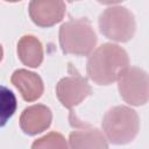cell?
I'll use <instances>...</instances> for the list:
<instances>
[{"label":"cell","mask_w":149,"mask_h":149,"mask_svg":"<svg viewBox=\"0 0 149 149\" xmlns=\"http://www.w3.org/2000/svg\"><path fill=\"white\" fill-rule=\"evenodd\" d=\"M118 90L125 102L142 106L149 101V74L140 68L130 66L119 78Z\"/></svg>","instance_id":"5"},{"label":"cell","mask_w":149,"mask_h":149,"mask_svg":"<svg viewBox=\"0 0 149 149\" xmlns=\"http://www.w3.org/2000/svg\"><path fill=\"white\" fill-rule=\"evenodd\" d=\"M7 102H8L7 94H6L5 87L2 86V88H1V120H2L1 125L2 126L6 123L7 119L14 114V112L16 109V99L15 98L9 104H7Z\"/></svg>","instance_id":"13"},{"label":"cell","mask_w":149,"mask_h":149,"mask_svg":"<svg viewBox=\"0 0 149 149\" xmlns=\"http://www.w3.org/2000/svg\"><path fill=\"white\" fill-rule=\"evenodd\" d=\"M17 56L28 68H38L43 62V47L34 35H24L17 42Z\"/></svg>","instance_id":"11"},{"label":"cell","mask_w":149,"mask_h":149,"mask_svg":"<svg viewBox=\"0 0 149 149\" xmlns=\"http://www.w3.org/2000/svg\"><path fill=\"white\" fill-rule=\"evenodd\" d=\"M102 130L112 144L130 143L140 129L137 113L127 106H114L106 112L101 121Z\"/></svg>","instance_id":"3"},{"label":"cell","mask_w":149,"mask_h":149,"mask_svg":"<svg viewBox=\"0 0 149 149\" xmlns=\"http://www.w3.org/2000/svg\"><path fill=\"white\" fill-rule=\"evenodd\" d=\"M12 84L19 90L22 99L24 101L31 102L41 98L44 91V85L42 78L29 70L19 69L15 70L10 77Z\"/></svg>","instance_id":"10"},{"label":"cell","mask_w":149,"mask_h":149,"mask_svg":"<svg viewBox=\"0 0 149 149\" xmlns=\"http://www.w3.org/2000/svg\"><path fill=\"white\" fill-rule=\"evenodd\" d=\"M70 123L73 130L69 135V149H108L104 134L99 129L80 122L73 112H70Z\"/></svg>","instance_id":"7"},{"label":"cell","mask_w":149,"mask_h":149,"mask_svg":"<svg viewBox=\"0 0 149 149\" xmlns=\"http://www.w3.org/2000/svg\"><path fill=\"white\" fill-rule=\"evenodd\" d=\"M99 30L108 40L115 42L130 41L136 30L133 13L123 6L107 7L99 16Z\"/></svg>","instance_id":"4"},{"label":"cell","mask_w":149,"mask_h":149,"mask_svg":"<svg viewBox=\"0 0 149 149\" xmlns=\"http://www.w3.org/2000/svg\"><path fill=\"white\" fill-rule=\"evenodd\" d=\"M31 149H68V143L61 133L50 132L35 140L31 144Z\"/></svg>","instance_id":"12"},{"label":"cell","mask_w":149,"mask_h":149,"mask_svg":"<svg viewBox=\"0 0 149 149\" xmlns=\"http://www.w3.org/2000/svg\"><path fill=\"white\" fill-rule=\"evenodd\" d=\"M65 9L66 6L61 0H33L28 7L31 21L42 28H49L61 22L64 17Z\"/></svg>","instance_id":"8"},{"label":"cell","mask_w":149,"mask_h":149,"mask_svg":"<svg viewBox=\"0 0 149 149\" xmlns=\"http://www.w3.org/2000/svg\"><path fill=\"white\" fill-rule=\"evenodd\" d=\"M128 68L129 58L126 50L118 44L104 43L90 55L86 72L93 83L111 85L119 80Z\"/></svg>","instance_id":"1"},{"label":"cell","mask_w":149,"mask_h":149,"mask_svg":"<svg viewBox=\"0 0 149 149\" xmlns=\"http://www.w3.org/2000/svg\"><path fill=\"white\" fill-rule=\"evenodd\" d=\"M59 45L65 55L88 56L97 44V35L88 19H71L59 28Z\"/></svg>","instance_id":"2"},{"label":"cell","mask_w":149,"mask_h":149,"mask_svg":"<svg viewBox=\"0 0 149 149\" xmlns=\"http://www.w3.org/2000/svg\"><path fill=\"white\" fill-rule=\"evenodd\" d=\"M91 93L92 88L87 79L76 71L62 78L56 85V94L59 102L70 112H73V107L84 101Z\"/></svg>","instance_id":"6"},{"label":"cell","mask_w":149,"mask_h":149,"mask_svg":"<svg viewBox=\"0 0 149 149\" xmlns=\"http://www.w3.org/2000/svg\"><path fill=\"white\" fill-rule=\"evenodd\" d=\"M52 121L51 109L42 104L28 106L20 115V128L27 135H37L47 130Z\"/></svg>","instance_id":"9"}]
</instances>
